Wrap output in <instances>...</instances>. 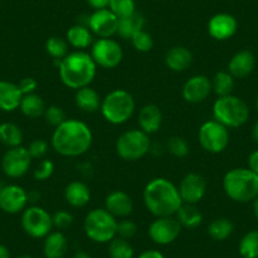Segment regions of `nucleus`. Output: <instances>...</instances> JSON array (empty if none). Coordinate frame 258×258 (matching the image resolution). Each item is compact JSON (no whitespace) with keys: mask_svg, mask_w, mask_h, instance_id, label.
<instances>
[{"mask_svg":"<svg viewBox=\"0 0 258 258\" xmlns=\"http://www.w3.org/2000/svg\"><path fill=\"white\" fill-rule=\"evenodd\" d=\"M93 140V132L88 124L78 119H66L54 128L51 145L58 155L73 158L88 152Z\"/></svg>","mask_w":258,"mask_h":258,"instance_id":"1","label":"nucleus"},{"mask_svg":"<svg viewBox=\"0 0 258 258\" xmlns=\"http://www.w3.org/2000/svg\"><path fill=\"white\" fill-rule=\"evenodd\" d=\"M143 203L156 218L173 217L183 204L177 186L165 177H156L146 185Z\"/></svg>","mask_w":258,"mask_h":258,"instance_id":"2","label":"nucleus"},{"mask_svg":"<svg viewBox=\"0 0 258 258\" xmlns=\"http://www.w3.org/2000/svg\"><path fill=\"white\" fill-rule=\"evenodd\" d=\"M96 68L98 66L90 53L75 51L61 59L58 74L64 86L79 90L85 86H90L96 76Z\"/></svg>","mask_w":258,"mask_h":258,"instance_id":"3","label":"nucleus"},{"mask_svg":"<svg viewBox=\"0 0 258 258\" xmlns=\"http://www.w3.org/2000/svg\"><path fill=\"white\" fill-rule=\"evenodd\" d=\"M227 197L235 203H249L258 197V175L249 168H232L223 178Z\"/></svg>","mask_w":258,"mask_h":258,"instance_id":"4","label":"nucleus"},{"mask_svg":"<svg viewBox=\"0 0 258 258\" xmlns=\"http://www.w3.org/2000/svg\"><path fill=\"white\" fill-rule=\"evenodd\" d=\"M213 118L228 129L240 128L249 119V108L239 96H220L213 104Z\"/></svg>","mask_w":258,"mask_h":258,"instance_id":"5","label":"nucleus"},{"mask_svg":"<svg viewBox=\"0 0 258 258\" xmlns=\"http://www.w3.org/2000/svg\"><path fill=\"white\" fill-rule=\"evenodd\" d=\"M136 101L132 94L124 89H115L101 100L100 111L103 118L113 125H121L132 118Z\"/></svg>","mask_w":258,"mask_h":258,"instance_id":"6","label":"nucleus"},{"mask_svg":"<svg viewBox=\"0 0 258 258\" xmlns=\"http://www.w3.org/2000/svg\"><path fill=\"white\" fill-rule=\"evenodd\" d=\"M83 227L85 235L91 242L105 244L116 237L118 219L105 208H95L86 214Z\"/></svg>","mask_w":258,"mask_h":258,"instance_id":"7","label":"nucleus"},{"mask_svg":"<svg viewBox=\"0 0 258 258\" xmlns=\"http://www.w3.org/2000/svg\"><path fill=\"white\" fill-rule=\"evenodd\" d=\"M119 157L124 161H138L151 151L150 136L142 129H129L121 133L115 143Z\"/></svg>","mask_w":258,"mask_h":258,"instance_id":"8","label":"nucleus"},{"mask_svg":"<svg viewBox=\"0 0 258 258\" xmlns=\"http://www.w3.org/2000/svg\"><path fill=\"white\" fill-rule=\"evenodd\" d=\"M21 224L24 233L34 239H44L54 228L52 215L39 205H31L23 210Z\"/></svg>","mask_w":258,"mask_h":258,"instance_id":"9","label":"nucleus"},{"mask_svg":"<svg viewBox=\"0 0 258 258\" xmlns=\"http://www.w3.org/2000/svg\"><path fill=\"white\" fill-rule=\"evenodd\" d=\"M198 138H199L200 146L207 152L220 153L229 145V129L213 119L200 125Z\"/></svg>","mask_w":258,"mask_h":258,"instance_id":"10","label":"nucleus"},{"mask_svg":"<svg viewBox=\"0 0 258 258\" xmlns=\"http://www.w3.org/2000/svg\"><path fill=\"white\" fill-rule=\"evenodd\" d=\"M90 54L96 66L103 69H115L124 58L120 43L113 38H99L94 42Z\"/></svg>","mask_w":258,"mask_h":258,"instance_id":"11","label":"nucleus"},{"mask_svg":"<svg viewBox=\"0 0 258 258\" xmlns=\"http://www.w3.org/2000/svg\"><path fill=\"white\" fill-rule=\"evenodd\" d=\"M182 227L175 217L156 218L148 227V237L155 244L168 245L181 234Z\"/></svg>","mask_w":258,"mask_h":258,"instance_id":"12","label":"nucleus"},{"mask_svg":"<svg viewBox=\"0 0 258 258\" xmlns=\"http://www.w3.org/2000/svg\"><path fill=\"white\" fill-rule=\"evenodd\" d=\"M33 158L23 146L9 148L2 158V168L4 175L11 178H19L31 168Z\"/></svg>","mask_w":258,"mask_h":258,"instance_id":"13","label":"nucleus"},{"mask_svg":"<svg viewBox=\"0 0 258 258\" xmlns=\"http://www.w3.org/2000/svg\"><path fill=\"white\" fill-rule=\"evenodd\" d=\"M119 18L109 8L94 11L88 17L86 26L99 38H113L118 31Z\"/></svg>","mask_w":258,"mask_h":258,"instance_id":"14","label":"nucleus"},{"mask_svg":"<svg viewBox=\"0 0 258 258\" xmlns=\"http://www.w3.org/2000/svg\"><path fill=\"white\" fill-rule=\"evenodd\" d=\"M178 192H180L182 203L197 205L198 203L202 202L207 192V181L202 175L197 172L187 173L181 180Z\"/></svg>","mask_w":258,"mask_h":258,"instance_id":"15","label":"nucleus"},{"mask_svg":"<svg viewBox=\"0 0 258 258\" xmlns=\"http://www.w3.org/2000/svg\"><path fill=\"white\" fill-rule=\"evenodd\" d=\"M28 204V192L22 186L7 185L0 190V209L8 214L23 212Z\"/></svg>","mask_w":258,"mask_h":258,"instance_id":"16","label":"nucleus"},{"mask_svg":"<svg viewBox=\"0 0 258 258\" xmlns=\"http://www.w3.org/2000/svg\"><path fill=\"white\" fill-rule=\"evenodd\" d=\"M212 91V80L207 75L198 74L186 81L182 88V96L187 103L200 104L209 98Z\"/></svg>","mask_w":258,"mask_h":258,"instance_id":"17","label":"nucleus"},{"mask_svg":"<svg viewBox=\"0 0 258 258\" xmlns=\"http://www.w3.org/2000/svg\"><path fill=\"white\" fill-rule=\"evenodd\" d=\"M237 19L229 13H218L208 22V33L215 41H228L237 33Z\"/></svg>","mask_w":258,"mask_h":258,"instance_id":"18","label":"nucleus"},{"mask_svg":"<svg viewBox=\"0 0 258 258\" xmlns=\"http://www.w3.org/2000/svg\"><path fill=\"white\" fill-rule=\"evenodd\" d=\"M105 209L116 219H124L132 214L133 200L125 191L115 190L105 198Z\"/></svg>","mask_w":258,"mask_h":258,"instance_id":"19","label":"nucleus"},{"mask_svg":"<svg viewBox=\"0 0 258 258\" xmlns=\"http://www.w3.org/2000/svg\"><path fill=\"white\" fill-rule=\"evenodd\" d=\"M255 68V57L248 49L237 52L228 63V71L234 79H244L253 73Z\"/></svg>","mask_w":258,"mask_h":258,"instance_id":"20","label":"nucleus"},{"mask_svg":"<svg viewBox=\"0 0 258 258\" xmlns=\"http://www.w3.org/2000/svg\"><path fill=\"white\" fill-rule=\"evenodd\" d=\"M163 121V115L161 109L155 104H147L142 106L138 113V124L140 129L147 133L148 136L158 132Z\"/></svg>","mask_w":258,"mask_h":258,"instance_id":"21","label":"nucleus"},{"mask_svg":"<svg viewBox=\"0 0 258 258\" xmlns=\"http://www.w3.org/2000/svg\"><path fill=\"white\" fill-rule=\"evenodd\" d=\"M66 203L73 208H84L91 199V191L89 186L83 181H71L63 191Z\"/></svg>","mask_w":258,"mask_h":258,"instance_id":"22","label":"nucleus"},{"mask_svg":"<svg viewBox=\"0 0 258 258\" xmlns=\"http://www.w3.org/2000/svg\"><path fill=\"white\" fill-rule=\"evenodd\" d=\"M22 94L18 84L11 83V81H0V110L11 113L21 105Z\"/></svg>","mask_w":258,"mask_h":258,"instance_id":"23","label":"nucleus"},{"mask_svg":"<svg viewBox=\"0 0 258 258\" xmlns=\"http://www.w3.org/2000/svg\"><path fill=\"white\" fill-rule=\"evenodd\" d=\"M194 56L188 48L183 46H175L168 49L165 54V63L171 71L182 73L187 70L192 63Z\"/></svg>","mask_w":258,"mask_h":258,"instance_id":"24","label":"nucleus"},{"mask_svg":"<svg viewBox=\"0 0 258 258\" xmlns=\"http://www.w3.org/2000/svg\"><path fill=\"white\" fill-rule=\"evenodd\" d=\"M69 250V240L61 230L51 232L43 239V255L46 258H63Z\"/></svg>","mask_w":258,"mask_h":258,"instance_id":"25","label":"nucleus"},{"mask_svg":"<svg viewBox=\"0 0 258 258\" xmlns=\"http://www.w3.org/2000/svg\"><path fill=\"white\" fill-rule=\"evenodd\" d=\"M94 34L89 29L86 24H75L70 27L69 31L66 32V41L69 46L74 47L76 51H84L88 47L93 46L94 43Z\"/></svg>","mask_w":258,"mask_h":258,"instance_id":"26","label":"nucleus"},{"mask_svg":"<svg viewBox=\"0 0 258 258\" xmlns=\"http://www.w3.org/2000/svg\"><path fill=\"white\" fill-rule=\"evenodd\" d=\"M101 100L103 99L100 98L98 91L91 88V86H85V88L76 90L75 104L84 113L93 114L100 110Z\"/></svg>","mask_w":258,"mask_h":258,"instance_id":"27","label":"nucleus"},{"mask_svg":"<svg viewBox=\"0 0 258 258\" xmlns=\"http://www.w3.org/2000/svg\"><path fill=\"white\" fill-rule=\"evenodd\" d=\"M145 17L141 13H133L124 18H119L116 34L124 39H131L137 32L142 31L145 27Z\"/></svg>","mask_w":258,"mask_h":258,"instance_id":"28","label":"nucleus"},{"mask_svg":"<svg viewBox=\"0 0 258 258\" xmlns=\"http://www.w3.org/2000/svg\"><path fill=\"white\" fill-rule=\"evenodd\" d=\"M175 218L178 220L182 228L187 229H195L199 227L203 222V214L197 205L194 204H185L183 203L175 214Z\"/></svg>","mask_w":258,"mask_h":258,"instance_id":"29","label":"nucleus"},{"mask_svg":"<svg viewBox=\"0 0 258 258\" xmlns=\"http://www.w3.org/2000/svg\"><path fill=\"white\" fill-rule=\"evenodd\" d=\"M46 104L44 100L39 95L34 94H29V95H23L21 101V109L22 114L29 119H37L42 116L46 110Z\"/></svg>","mask_w":258,"mask_h":258,"instance_id":"30","label":"nucleus"},{"mask_svg":"<svg viewBox=\"0 0 258 258\" xmlns=\"http://www.w3.org/2000/svg\"><path fill=\"white\" fill-rule=\"evenodd\" d=\"M233 232H234V224L232 220L224 217L215 218L208 225V234L217 242L227 240L233 234Z\"/></svg>","mask_w":258,"mask_h":258,"instance_id":"31","label":"nucleus"},{"mask_svg":"<svg viewBox=\"0 0 258 258\" xmlns=\"http://www.w3.org/2000/svg\"><path fill=\"white\" fill-rule=\"evenodd\" d=\"M0 142L8 148L22 146V142H23L22 129L13 123L0 124Z\"/></svg>","mask_w":258,"mask_h":258,"instance_id":"32","label":"nucleus"},{"mask_svg":"<svg viewBox=\"0 0 258 258\" xmlns=\"http://www.w3.org/2000/svg\"><path fill=\"white\" fill-rule=\"evenodd\" d=\"M212 88L218 98L230 95L234 89V78L229 71H218L212 79Z\"/></svg>","mask_w":258,"mask_h":258,"instance_id":"33","label":"nucleus"},{"mask_svg":"<svg viewBox=\"0 0 258 258\" xmlns=\"http://www.w3.org/2000/svg\"><path fill=\"white\" fill-rule=\"evenodd\" d=\"M108 254L110 258H135V248L129 240L115 237L108 243Z\"/></svg>","mask_w":258,"mask_h":258,"instance_id":"34","label":"nucleus"},{"mask_svg":"<svg viewBox=\"0 0 258 258\" xmlns=\"http://www.w3.org/2000/svg\"><path fill=\"white\" fill-rule=\"evenodd\" d=\"M239 254L242 258H258V230H249L239 242Z\"/></svg>","mask_w":258,"mask_h":258,"instance_id":"35","label":"nucleus"},{"mask_svg":"<svg viewBox=\"0 0 258 258\" xmlns=\"http://www.w3.org/2000/svg\"><path fill=\"white\" fill-rule=\"evenodd\" d=\"M46 52L53 59H63L70 53L68 41L57 36L49 37L46 41Z\"/></svg>","mask_w":258,"mask_h":258,"instance_id":"36","label":"nucleus"},{"mask_svg":"<svg viewBox=\"0 0 258 258\" xmlns=\"http://www.w3.org/2000/svg\"><path fill=\"white\" fill-rule=\"evenodd\" d=\"M108 8L118 18H124V17L136 13V2L135 0H110Z\"/></svg>","mask_w":258,"mask_h":258,"instance_id":"37","label":"nucleus"},{"mask_svg":"<svg viewBox=\"0 0 258 258\" xmlns=\"http://www.w3.org/2000/svg\"><path fill=\"white\" fill-rule=\"evenodd\" d=\"M167 150L172 156L178 158H183L188 155L190 152V147H188L187 141L180 136H173L168 140L167 142Z\"/></svg>","mask_w":258,"mask_h":258,"instance_id":"38","label":"nucleus"},{"mask_svg":"<svg viewBox=\"0 0 258 258\" xmlns=\"http://www.w3.org/2000/svg\"><path fill=\"white\" fill-rule=\"evenodd\" d=\"M132 42V46L135 47L136 51L141 52V53H146V52H150L153 48V39L151 37L150 33L142 29V31L137 32L135 36L131 38Z\"/></svg>","mask_w":258,"mask_h":258,"instance_id":"39","label":"nucleus"},{"mask_svg":"<svg viewBox=\"0 0 258 258\" xmlns=\"http://www.w3.org/2000/svg\"><path fill=\"white\" fill-rule=\"evenodd\" d=\"M44 119H46L47 123L52 126H58L59 124L63 123L66 120V114H64L63 109L58 105H49L47 106L46 110H44L43 114Z\"/></svg>","mask_w":258,"mask_h":258,"instance_id":"40","label":"nucleus"},{"mask_svg":"<svg viewBox=\"0 0 258 258\" xmlns=\"http://www.w3.org/2000/svg\"><path fill=\"white\" fill-rule=\"evenodd\" d=\"M137 224L133 220L124 218L118 220V227H116V237L123 238V239H132L137 234Z\"/></svg>","mask_w":258,"mask_h":258,"instance_id":"41","label":"nucleus"},{"mask_svg":"<svg viewBox=\"0 0 258 258\" xmlns=\"http://www.w3.org/2000/svg\"><path fill=\"white\" fill-rule=\"evenodd\" d=\"M54 172V163L48 158H43L39 165L34 168L33 176L37 181H46L52 177Z\"/></svg>","mask_w":258,"mask_h":258,"instance_id":"42","label":"nucleus"},{"mask_svg":"<svg viewBox=\"0 0 258 258\" xmlns=\"http://www.w3.org/2000/svg\"><path fill=\"white\" fill-rule=\"evenodd\" d=\"M28 152L31 155L32 158H38V160H43L44 156L48 152V143H47L46 140H42V138H38V140H34L29 143L28 146Z\"/></svg>","mask_w":258,"mask_h":258,"instance_id":"43","label":"nucleus"},{"mask_svg":"<svg viewBox=\"0 0 258 258\" xmlns=\"http://www.w3.org/2000/svg\"><path fill=\"white\" fill-rule=\"evenodd\" d=\"M52 220H53V227L62 230L71 227V224L74 223V217L70 212L62 209L57 210V212L52 215Z\"/></svg>","mask_w":258,"mask_h":258,"instance_id":"44","label":"nucleus"},{"mask_svg":"<svg viewBox=\"0 0 258 258\" xmlns=\"http://www.w3.org/2000/svg\"><path fill=\"white\" fill-rule=\"evenodd\" d=\"M18 86L23 95H29V94L36 93L38 83H37L36 79L33 78H24L19 81Z\"/></svg>","mask_w":258,"mask_h":258,"instance_id":"45","label":"nucleus"},{"mask_svg":"<svg viewBox=\"0 0 258 258\" xmlns=\"http://www.w3.org/2000/svg\"><path fill=\"white\" fill-rule=\"evenodd\" d=\"M248 168L258 175V150L253 151L248 157Z\"/></svg>","mask_w":258,"mask_h":258,"instance_id":"46","label":"nucleus"},{"mask_svg":"<svg viewBox=\"0 0 258 258\" xmlns=\"http://www.w3.org/2000/svg\"><path fill=\"white\" fill-rule=\"evenodd\" d=\"M86 2L94 11H98V9L108 8L110 0H86Z\"/></svg>","mask_w":258,"mask_h":258,"instance_id":"47","label":"nucleus"},{"mask_svg":"<svg viewBox=\"0 0 258 258\" xmlns=\"http://www.w3.org/2000/svg\"><path fill=\"white\" fill-rule=\"evenodd\" d=\"M137 258H165V255L157 249H147L143 250Z\"/></svg>","mask_w":258,"mask_h":258,"instance_id":"48","label":"nucleus"},{"mask_svg":"<svg viewBox=\"0 0 258 258\" xmlns=\"http://www.w3.org/2000/svg\"><path fill=\"white\" fill-rule=\"evenodd\" d=\"M0 258H11V252L3 244H0Z\"/></svg>","mask_w":258,"mask_h":258,"instance_id":"49","label":"nucleus"},{"mask_svg":"<svg viewBox=\"0 0 258 258\" xmlns=\"http://www.w3.org/2000/svg\"><path fill=\"white\" fill-rule=\"evenodd\" d=\"M38 199H39V194L34 192V191L28 192V203H36L38 202Z\"/></svg>","mask_w":258,"mask_h":258,"instance_id":"50","label":"nucleus"},{"mask_svg":"<svg viewBox=\"0 0 258 258\" xmlns=\"http://www.w3.org/2000/svg\"><path fill=\"white\" fill-rule=\"evenodd\" d=\"M73 258H93V257H91L88 252H85V250H79V252H76L75 254H74Z\"/></svg>","mask_w":258,"mask_h":258,"instance_id":"51","label":"nucleus"},{"mask_svg":"<svg viewBox=\"0 0 258 258\" xmlns=\"http://www.w3.org/2000/svg\"><path fill=\"white\" fill-rule=\"evenodd\" d=\"M252 137H253V140H254V142L258 143V120L255 121L254 125H253V129H252Z\"/></svg>","mask_w":258,"mask_h":258,"instance_id":"52","label":"nucleus"},{"mask_svg":"<svg viewBox=\"0 0 258 258\" xmlns=\"http://www.w3.org/2000/svg\"><path fill=\"white\" fill-rule=\"evenodd\" d=\"M253 213H254L255 218L258 220V197L253 200Z\"/></svg>","mask_w":258,"mask_h":258,"instance_id":"53","label":"nucleus"},{"mask_svg":"<svg viewBox=\"0 0 258 258\" xmlns=\"http://www.w3.org/2000/svg\"><path fill=\"white\" fill-rule=\"evenodd\" d=\"M18 258H33V257H32V255H29V254H22V255H19Z\"/></svg>","mask_w":258,"mask_h":258,"instance_id":"54","label":"nucleus"},{"mask_svg":"<svg viewBox=\"0 0 258 258\" xmlns=\"http://www.w3.org/2000/svg\"><path fill=\"white\" fill-rule=\"evenodd\" d=\"M255 106H257V109H258V96H257V100H255Z\"/></svg>","mask_w":258,"mask_h":258,"instance_id":"55","label":"nucleus"}]
</instances>
